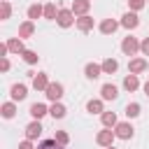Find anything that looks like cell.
<instances>
[{
	"instance_id": "37",
	"label": "cell",
	"mask_w": 149,
	"mask_h": 149,
	"mask_svg": "<svg viewBox=\"0 0 149 149\" xmlns=\"http://www.w3.org/2000/svg\"><path fill=\"white\" fill-rule=\"evenodd\" d=\"M107 149H114V147H107Z\"/></svg>"
},
{
	"instance_id": "30",
	"label": "cell",
	"mask_w": 149,
	"mask_h": 149,
	"mask_svg": "<svg viewBox=\"0 0 149 149\" xmlns=\"http://www.w3.org/2000/svg\"><path fill=\"white\" fill-rule=\"evenodd\" d=\"M126 114H128L130 119H133V116H137V114H140V105H137V102H128V107H126Z\"/></svg>"
},
{
	"instance_id": "1",
	"label": "cell",
	"mask_w": 149,
	"mask_h": 149,
	"mask_svg": "<svg viewBox=\"0 0 149 149\" xmlns=\"http://www.w3.org/2000/svg\"><path fill=\"white\" fill-rule=\"evenodd\" d=\"M114 135L121 137V140H130V137H133V126L126 123V121H121V123L114 126Z\"/></svg>"
},
{
	"instance_id": "17",
	"label": "cell",
	"mask_w": 149,
	"mask_h": 149,
	"mask_svg": "<svg viewBox=\"0 0 149 149\" xmlns=\"http://www.w3.org/2000/svg\"><path fill=\"white\" fill-rule=\"evenodd\" d=\"M35 33V26H33V21H26V23H21V28H19V37H30Z\"/></svg>"
},
{
	"instance_id": "26",
	"label": "cell",
	"mask_w": 149,
	"mask_h": 149,
	"mask_svg": "<svg viewBox=\"0 0 149 149\" xmlns=\"http://www.w3.org/2000/svg\"><path fill=\"white\" fill-rule=\"evenodd\" d=\"M56 16H58V12H56V5H54V2L44 5V19H56Z\"/></svg>"
},
{
	"instance_id": "12",
	"label": "cell",
	"mask_w": 149,
	"mask_h": 149,
	"mask_svg": "<svg viewBox=\"0 0 149 149\" xmlns=\"http://www.w3.org/2000/svg\"><path fill=\"white\" fill-rule=\"evenodd\" d=\"M26 95H28L26 84H14V86H12V100H23Z\"/></svg>"
},
{
	"instance_id": "28",
	"label": "cell",
	"mask_w": 149,
	"mask_h": 149,
	"mask_svg": "<svg viewBox=\"0 0 149 149\" xmlns=\"http://www.w3.org/2000/svg\"><path fill=\"white\" fill-rule=\"evenodd\" d=\"M102 123L105 126H116V114L114 112H102Z\"/></svg>"
},
{
	"instance_id": "16",
	"label": "cell",
	"mask_w": 149,
	"mask_h": 149,
	"mask_svg": "<svg viewBox=\"0 0 149 149\" xmlns=\"http://www.w3.org/2000/svg\"><path fill=\"white\" fill-rule=\"evenodd\" d=\"M40 16H44V7H40V5H30V7H28V19L35 21V19H40Z\"/></svg>"
},
{
	"instance_id": "6",
	"label": "cell",
	"mask_w": 149,
	"mask_h": 149,
	"mask_svg": "<svg viewBox=\"0 0 149 149\" xmlns=\"http://www.w3.org/2000/svg\"><path fill=\"white\" fill-rule=\"evenodd\" d=\"M100 93H102V100H116V95H119V88H116L114 84H105V86L100 88Z\"/></svg>"
},
{
	"instance_id": "9",
	"label": "cell",
	"mask_w": 149,
	"mask_h": 149,
	"mask_svg": "<svg viewBox=\"0 0 149 149\" xmlns=\"http://www.w3.org/2000/svg\"><path fill=\"white\" fill-rule=\"evenodd\" d=\"M137 23H140V19H137L135 12H128V14L121 16V26H123V28H135Z\"/></svg>"
},
{
	"instance_id": "15",
	"label": "cell",
	"mask_w": 149,
	"mask_h": 149,
	"mask_svg": "<svg viewBox=\"0 0 149 149\" xmlns=\"http://www.w3.org/2000/svg\"><path fill=\"white\" fill-rule=\"evenodd\" d=\"M77 28H79L81 33L91 30V28H93V19H91V16H79V19H77Z\"/></svg>"
},
{
	"instance_id": "10",
	"label": "cell",
	"mask_w": 149,
	"mask_h": 149,
	"mask_svg": "<svg viewBox=\"0 0 149 149\" xmlns=\"http://www.w3.org/2000/svg\"><path fill=\"white\" fill-rule=\"evenodd\" d=\"M33 86H35L37 91H47V86H49L47 72H40V74H35V77H33Z\"/></svg>"
},
{
	"instance_id": "34",
	"label": "cell",
	"mask_w": 149,
	"mask_h": 149,
	"mask_svg": "<svg viewBox=\"0 0 149 149\" xmlns=\"http://www.w3.org/2000/svg\"><path fill=\"white\" fill-rule=\"evenodd\" d=\"M19 149H33V144H30V140H23V142L19 144Z\"/></svg>"
},
{
	"instance_id": "24",
	"label": "cell",
	"mask_w": 149,
	"mask_h": 149,
	"mask_svg": "<svg viewBox=\"0 0 149 149\" xmlns=\"http://www.w3.org/2000/svg\"><path fill=\"white\" fill-rule=\"evenodd\" d=\"M37 149H63V144H58L56 140H42L37 144Z\"/></svg>"
},
{
	"instance_id": "4",
	"label": "cell",
	"mask_w": 149,
	"mask_h": 149,
	"mask_svg": "<svg viewBox=\"0 0 149 149\" xmlns=\"http://www.w3.org/2000/svg\"><path fill=\"white\" fill-rule=\"evenodd\" d=\"M149 68V63L144 61V58H133L130 63H128V70H130V74H140V72H144Z\"/></svg>"
},
{
	"instance_id": "11",
	"label": "cell",
	"mask_w": 149,
	"mask_h": 149,
	"mask_svg": "<svg viewBox=\"0 0 149 149\" xmlns=\"http://www.w3.org/2000/svg\"><path fill=\"white\" fill-rule=\"evenodd\" d=\"M40 133H42V123H40V121H33V123L26 126V137H28V140H35Z\"/></svg>"
},
{
	"instance_id": "31",
	"label": "cell",
	"mask_w": 149,
	"mask_h": 149,
	"mask_svg": "<svg viewBox=\"0 0 149 149\" xmlns=\"http://www.w3.org/2000/svg\"><path fill=\"white\" fill-rule=\"evenodd\" d=\"M54 140H56L58 144H63V147H65L70 137H68V133H63V130H56V137H54Z\"/></svg>"
},
{
	"instance_id": "5",
	"label": "cell",
	"mask_w": 149,
	"mask_h": 149,
	"mask_svg": "<svg viewBox=\"0 0 149 149\" xmlns=\"http://www.w3.org/2000/svg\"><path fill=\"white\" fill-rule=\"evenodd\" d=\"M44 95L56 102V100H61V95H63V86H61V84H49L47 91H44Z\"/></svg>"
},
{
	"instance_id": "20",
	"label": "cell",
	"mask_w": 149,
	"mask_h": 149,
	"mask_svg": "<svg viewBox=\"0 0 149 149\" xmlns=\"http://www.w3.org/2000/svg\"><path fill=\"white\" fill-rule=\"evenodd\" d=\"M140 86V81H137V74H128L126 79H123V88L126 91H135Z\"/></svg>"
},
{
	"instance_id": "29",
	"label": "cell",
	"mask_w": 149,
	"mask_h": 149,
	"mask_svg": "<svg viewBox=\"0 0 149 149\" xmlns=\"http://www.w3.org/2000/svg\"><path fill=\"white\" fill-rule=\"evenodd\" d=\"M9 14H12V7H9L7 0H2V5H0V19L5 21V19H9Z\"/></svg>"
},
{
	"instance_id": "35",
	"label": "cell",
	"mask_w": 149,
	"mask_h": 149,
	"mask_svg": "<svg viewBox=\"0 0 149 149\" xmlns=\"http://www.w3.org/2000/svg\"><path fill=\"white\" fill-rule=\"evenodd\" d=\"M7 70H9V61H7V58H2V72H7Z\"/></svg>"
},
{
	"instance_id": "27",
	"label": "cell",
	"mask_w": 149,
	"mask_h": 149,
	"mask_svg": "<svg viewBox=\"0 0 149 149\" xmlns=\"http://www.w3.org/2000/svg\"><path fill=\"white\" fill-rule=\"evenodd\" d=\"M21 56H23V61H26L28 65H35V63H37V58H40V56L35 54V51H28V49H26V51H23Z\"/></svg>"
},
{
	"instance_id": "19",
	"label": "cell",
	"mask_w": 149,
	"mask_h": 149,
	"mask_svg": "<svg viewBox=\"0 0 149 149\" xmlns=\"http://www.w3.org/2000/svg\"><path fill=\"white\" fill-rule=\"evenodd\" d=\"M100 72H102V65H95V63H88V65H86V77H88V79L100 77Z\"/></svg>"
},
{
	"instance_id": "21",
	"label": "cell",
	"mask_w": 149,
	"mask_h": 149,
	"mask_svg": "<svg viewBox=\"0 0 149 149\" xmlns=\"http://www.w3.org/2000/svg\"><path fill=\"white\" fill-rule=\"evenodd\" d=\"M49 114H51L54 119H63V116H65V107H63L61 102H54L51 109H49Z\"/></svg>"
},
{
	"instance_id": "7",
	"label": "cell",
	"mask_w": 149,
	"mask_h": 149,
	"mask_svg": "<svg viewBox=\"0 0 149 149\" xmlns=\"http://www.w3.org/2000/svg\"><path fill=\"white\" fill-rule=\"evenodd\" d=\"M116 135H114V130H100L98 133V144H102V147H112V140H114Z\"/></svg>"
},
{
	"instance_id": "33",
	"label": "cell",
	"mask_w": 149,
	"mask_h": 149,
	"mask_svg": "<svg viewBox=\"0 0 149 149\" xmlns=\"http://www.w3.org/2000/svg\"><path fill=\"white\" fill-rule=\"evenodd\" d=\"M140 49H142V54H144V56H149V37H147V40L140 44Z\"/></svg>"
},
{
	"instance_id": "2",
	"label": "cell",
	"mask_w": 149,
	"mask_h": 149,
	"mask_svg": "<svg viewBox=\"0 0 149 149\" xmlns=\"http://www.w3.org/2000/svg\"><path fill=\"white\" fill-rule=\"evenodd\" d=\"M56 21H58V26H63V28L72 26V23H74V14H72V9H58Z\"/></svg>"
},
{
	"instance_id": "13",
	"label": "cell",
	"mask_w": 149,
	"mask_h": 149,
	"mask_svg": "<svg viewBox=\"0 0 149 149\" xmlns=\"http://www.w3.org/2000/svg\"><path fill=\"white\" fill-rule=\"evenodd\" d=\"M119 28V23L114 21V19H105L102 23H100V33H105V35H109V33H114Z\"/></svg>"
},
{
	"instance_id": "14",
	"label": "cell",
	"mask_w": 149,
	"mask_h": 149,
	"mask_svg": "<svg viewBox=\"0 0 149 149\" xmlns=\"http://www.w3.org/2000/svg\"><path fill=\"white\" fill-rule=\"evenodd\" d=\"M30 114H33V116H35V119L40 121V119H42L44 114H49V109H47V107H44L42 102H35V105H30Z\"/></svg>"
},
{
	"instance_id": "25",
	"label": "cell",
	"mask_w": 149,
	"mask_h": 149,
	"mask_svg": "<svg viewBox=\"0 0 149 149\" xmlns=\"http://www.w3.org/2000/svg\"><path fill=\"white\" fill-rule=\"evenodd\" d=\"M14 114H16V107H14V102H5V105H2V116H5V119H12Z\"/></svg>"
},
{
	"instance_id": "18",
	"label": "cell",
	"mask_w": 149,
	"mask_h": 149,
	"mask_svg": "<svg viewBox=\"0 0 149 149\" xmlns=\"http://www.w3.org/2000/svg\"><path fill=\"white\" fill-rule=\"evenodd\" d=\"M116 68H119V63H116L114 58H105V61H102V72H105V74L116 72Z\"/></svg>"
},
{
	"instance_id": "36",
	"label": "cell",
	"mask_w": 149,
	"mask_h": 149,
	"mask_svg": "<svg viewBox=\"0 0 149 149\" xmlns=\"http://www.w3.org/2000/svg\"><path fill=\"white\" fill-rule=\"evenodd\" d=\"M144 93H147V95H149V81H147V84H144Z\"/></svg>"
},
{
	"instance_id": "23",
	"label": "cell",
	"mask_w": 149,
	"mask_h": 149,
	"mask_svg": "<svg viewBox=\"0 0 149 149\" xmlns=\"http://www.w3.org/2000/svg\"><path fill=\"white\" fill-rule=\"evenodd\" d=\"M86 109H88L91 114H102V100H88Z\"/></svg>"
},
{
	"instance_id": "8",
	"label": "cell",
	"mask_w": 149,
	"mask_h": 149,
	"mask_svg": "<svg viewBox=\"0 0 149 149\" xmlns=\"http://www.w3.org/2000/svg\"><path fill=\"white\" fill-rule=\"evenodd\" d=\"M88 7H91V2H88V0H74V2H72V14H79V16H86V12H88Z\"/></svg>"
},
{
	"instance_id": "32",
	"label": "cell",
	"mask_w": 149,
	"mask_h": 149,
	"mask_svg": "<svg viewBox=\"0 0 149 149\" xmlns=\"http://www.w3.org/2000/svg\"><path fill=\"white\" fill-rule=\"evenodd\" d=\"M128 5H130V9H135V12H137V9H142V7H144V0H128Z\"/></svg>"
},
{
	"instance_id": "3",
	"label": "cell",
	"mask_w": 149,
	"mask_h": 149,
	"mask_svg": "<svg viewBox=\"0 0 149 149\" xmlns=\"http://www.w3.org/2000/svg\"><path fill=\"white\" fill-rule=\"evenodd\" d=\"M121 49H123L126 56H135V51L140 49V42H137L135 37H126V40L121 42Z\"/></svg>"
},
{
	"instance_id": "22",
	"label": "cell",
	"mask_w": 149,
	"mask_h": 149,
	"mask_svg": "<svg viewBox=\"0 0 149 149\" xmlns=\"http://www.w3.org/2000/svg\"><path fill=\"white\" fill-rule=\"evenodd\" d=\"M7 49H9V51H14V54H23V51H26L21 40H9V42H7Z\"/></svg>"
}]
</instances>
